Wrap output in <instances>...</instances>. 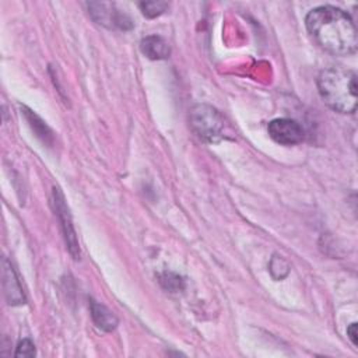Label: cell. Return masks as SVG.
Listing matches in <instances>:
<instances>
[{
    "instance_id": "9",
    "label": "cell",
    "mask_w": 358,
    "mask_h": 358,
    "mask_svg": "<svg viewBox=\"0 0 358 358\" xmlns=\"http://www.w3.org/2000/svg\"><path fill=\"white\" fill-rule=\"evenodd\" d=\"M90 310H91V317H92L94 323L96 324V327H99L105 331H112L117 327L119 320H117L116 315L110 309H108L105 305L91 301Z\"/></svg>"
},
{
    "instance_id": "11",
    "label": "cell",
    "mask_w": 358,
    "mask_h": 358,
    "mask_svg": "<svg viewBox=\"0 0 358 358\" xmlns=\"http://www.w3.org/2000/svg\"><path fill=\"white\" fill-rule=\"evenodd\" d=\"M288 271H289V266H288V263L284 259H281L278 256H274L271 259V262H270V273H271V275L275 280H282L288 274Z\"/></svg>"
},
{
    "instance_id": "1",
    "label": "cell",
    "mask_w": 358,
    "mask_h": 358,
    "mask_svg": "<svg viewBox=\"0 0 358 358\" xmlns=\"http://www.w3.org/2000/svg\"><path fill=\"white\" fill-rule=\"evenodd\" d=\"M306 29L323 50L347 56L357 50V29L352 18L341 8L320 6L310 10L305 18Z\"/></svg>"
},
{
    "instance_id": "4",
    "label": "cell",
    "mask_w": 358,
    "mask_h": 358,
    "mask_svg": "<svg viewBox=\"0 0 358 358\" xmlns=\"http://www.w3.org/2000/svg\"><path fill=\"white\" fill-rule=\"evenodd\" d=\"M52 204L55 208L56 215L59 217V221L62 222V231L64 235V241L67 245V249L70 252V255L74 259H78L80 256V248H78V241L76 236V231L74 227L71 224V215L69 213V208L64 203L63 194L59 192V189H53V196H52Z\"/></svg>"
},
{
    "instance_id": "7",
    "label": "cell",
    "mask_w": 358,
    "mask_h": 358,
    "mask_svg": "<svg viewBox=\"0 0 358 358\" xmlns=\"http://www.w3.org/2000/svg\"><path fill=\"white\" fill-rule=\"evenodd\" d=\"M3 288L6 299L10 305H21L25 302V296L15 271L6 259L3 260Z\"/></svg>"
},
{
    "instance_id": "13",
    "label": "cell",
    "mask_w": 358,
    "mask_h": 358,
    "mask_svg": "<svg viewBox=\"0 0 358 358\" xmlns=\"http://www.w3.org/2000/svg\"><path fill=\"white\" fill-rule=\"evenodd\" d=\"M347 334H348V338L351 340V343L354 345H358V337H357V323H351L350 327L347 329Z\"/></svg>"
},
{
    "instance_id": "6",
    "label": "cell",
    "mask_w": 358,
    "mask_h": 358,
    "mask_svg": "<svg viewBox=\"0 0 358 358\" xmlns=\"http://www.w3.org/2000/svg\"><path fill=\"white\" fill-rule=\"evenodd\" d=\"M270 137L282 145H294L303 140V129L302 126L292 119L280 117L274 119L267 126Z\"/></svg>"
},
{
    "instance_id": "8",
    "label": "cell",
    "mask_w": 358,
    "mask_h": 358,
    "mask_svg": "<svg viewBox=\"0 0 358 358\" xmlns=\"http://www.w3.org/2000/svg\"><path fill=\"white\" fill-rule=\"evenodd\" d=\"M140 49L143 55L151 60H162L169 57L171 55V48L168 42L158 35H150L143 38L140 43Z\"/></svg>"
},
{
    "instance_id": "2",
    "label": "cell",
    "mask_w": 358,
    "mask_h": 358,
    "mask_svg": "<svg viewBox=\"0 0 358 358\" xmlns=\"http://www.w3.org/2000/svg\"><path fill=\"white\" fill-rule=\"evenodd\" d=\"M323 102L336 112L354 113L357 109V74L343 67H330L317 77Z\"/></svg>"
},
{
    "instance_id": "12",
    "label": "cell",
    "mask_w": 358,
    "mask_h": 358,
    "mask_svg": "<svg viewBox=\"0 0 358 358\" xmlns=\"http://www.w3.org/2000/svg\"><path fill=\"white\" fill-rule=\"evenodd\" d=\"M35 355V345L31 340L24 338L22 341H20L17 351H15V357H34Z\"/></svg>"
},
{
    "instance_id": "5",
    "label": "cell",
    "mask_w": 358,
    "mask_h": 358,
    "mask_svg": "<svg viewBox=\"0 0 358 358\" xmlns=\"http://www.w3.org/2000/svg\"><path fill=\"white\" fill-rule=\"evenodd\" d=\"M91 17L106 28L129 29L133 27L130 18L115 8L113 3H88Z\"/></svg>"
},
{
    "instance_id": "10",
    "label": "cell",
    "mask_w": 358,
    "mask_h": 358,
    "mask_svg": "<svg viewBox=\"0 0 358 358\" xmlns=\"http://www.w3.org/2000/svg\"><path fill=\"white\" fill-rule=\"evenodd\" d=\"M138 7L145 17L155 18V17L164 14L168 10L169 4L165 1H143L138 4Z\"/></svg>"
},
{
    "instance_id": "3",
    "label": "cell",
    "mask_w": 358,
    "mask_h": 358,
    "mask_svg": "<svg viewBox=\"0 0 358 358\" xmlns=\"http://www.w3.org/2000/svg\"><path fill=\"white\" fill-rule=\"evenodd\" d=\"M190 127L201 140L215 143L222 137L224 117L215 108L199 103L190 110Z\"/></svg>"
}]
</instances>
